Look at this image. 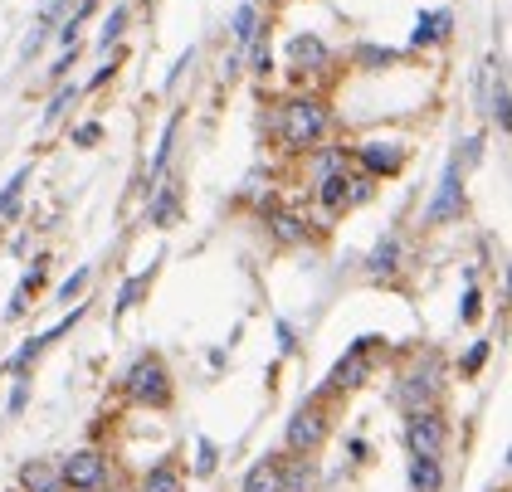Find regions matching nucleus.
<instances>
[{
    "label": "nucleus",
    "instance_id": "dca6fc26",
    "mask_svg": "<svg viewBox=\"0 0 512 492\" xmlns=\"http://www.w3.org/2000/svg\"><path fill=\"white\" fill-rule=\"evenodd\" d=\"M142 492H181V473H176V468H152Z\"/></svg>",
    "mask_w": 512,
    "mask_h": 492
},
{
    "label": "nucleus",
    "instance_id": "f03ea898",
    "mask_svg": "<svg viewBox=\"0 0 512 492\" xmlns=\"http://www.w3.org/2000/svg\"><path fill=\"white\" fill-rule=\"evenodd\" d=\"M127 385V395L137 400V405H166L171 400V380H166V366H161L157 356H142V361H132V371L122 376Z\"/></svg>",
    "mask_w": 512,
    "mask_h": 492
},
{
    "label": "nucleus",
    "instance_id": "4468645a",
    "mask_svg": "<svg viewBox=\"0 0 512 492\" xmlns=\"http://www.w3.org/2000/svg\"><path fill=\"white\" fill-rule=\"evenodd\" d=\"M317 186H322V205H327V210H342V205H347V186H352L347 171H332V176H322Z\"/></svg>",
    "mask_w": 512,
    "mask_h": 492
},
{
    "label": "nucleus",
    "instance_id": "6ab92c4d",
    "mask_svg": "<svg viewBox=\"0 0 512 492\" xmlns=\"http://www.w3.org/2000/svg\"><path fill=\"white\" fill-rule=\"evenodd\" d=\"M122 25H127V10L113 5V10H108V20H103V35H98V49H103V54H108V44H118Z\"/></svg>",
    "mask_w": 512,
    "mask_h": 492
},
{
    "label": "nucleus",
    "instance_id": "f8f14e48",
    "mask_svg": "<svg viewBox=\"0 0 512 492\" xmlns=\"http://www.w3.org/2000/svg\"><path fill=\"white\" fill-rule=\"evenodd\" d=\"M278 483H283L278 463H274V458H264V463H254V468H249V478H244V492H278Z\"/></svg>",
    "mask_w": 512,
    "mask_h": 492
},
{
    "label": "nucleus",
    "instance_id": "f3484780",
    "mask_svg": "<svg viewBox=\"0 0 512 492\" xmlns=\"http://www.w3.org/2000/svg\"><path fill=\"white\" fill-rule=\"evenodd\" d=\"M25 186H30V166H25V171H15V176H10V186L0 190V220L15 210V200H20V190Z\"/></svg>",
    "mask_w": 512,
    "mask_h": 492
},
{
    "label": "nucleus",
    "instance_id": "393cba45",
    "mask_svg": "<svg viewBox=\"0 0 512 492\" xmlns=\"http://www.w3.org/2000/svg\"><path fill=\"white\" fill-rule=\"evenodd\" d=\"M98 132H103L98 122H83L79 132H74V142H79V147H88V142H98Z\"/></svg>",
    "mask_w": 512,
    "mask_h": 492
},
{
    "label": "nucleus",
    "instance_id": "a878e982",
    "mask_svg": "<svg viewBox=\"0 0 512 492\" xmlns=\"http://www.w3.org/2000/svg\"><path fill=\"white\" fill-rule=\"evenodd\" d=\"M83 283H88V268H79V273H74V278H69V283H64V293H59V298H64V303H69V298H74V293H79Z\"/></svg>",
    "mask_w": 512,
    "mask_h": 492
},
{
    "label": "nucleus",
    "instance_id": "6e6552de",
    "mask_svg": "<svg viewBox=\"0 0 512 492\" xmlns=\"http://www.w3.org/2000/svg\"><path fill=\"white\" fill-rule=\"evenodd\" d=\"M454 210H459V161H449V171H444V181H439L430 220H444V215H454Z\"/></svg>",
    "mask_w": 512,
    "mask_h": 492
},
{
    "label": "nucleus",
    "instance_id": "20e7f679",
    "mask_svg": "<svg viewBox=\"0 0 512 492\" xmlns=\"http://www.w3.org/2000/svg\"><path fill=\"white\" fill-rule=\"evenodd\" d=\"M444 439H449V429H444V419L434 410H415L410 424H405V444H410V454L420 458H439L444 454Z\"/></svg>",
    "mask_w": 512,
    "mask_h": 492
},
{
    "label": "nucleus",
    "instance_id": "4be33fe9",
    "mask_svg": "<svg viewBox=\"0 0 512 492\" xmlns=\"http://www.w3.org/2000/svg\"><path fill=\"white\" fill-rule=\"evenodd\" d=\"M69 103H74V88H59V93H54V103L44 108V122H59V117H64V108H69Z\"/></svg>",
    "mask_w": 512,
    "mask_h": 492
},
{
    "label": "nucleus",
    "instance_id": "7ed1b4c3",
    "mask_svg": "<svg viewBox=\"0 0 512 492\" xmlns=\"http://www.w3.org/2000/svg\"><path fill=\"white\" fill-rule=\"evenodd\" d=\"M59 478H64V488H79V492L103 488V478H108V458L98 454V449H79V454H69L64 463H59Z\"/></svg>",
    "mask_w": 512,
    "mask_h": 492
},
{
    "label": "nucleus",
    "instance_id": "aec40b11",
    "mask_svg": "<svg viewBox=\"0 0 512 492\" xmlns=\"http://www.w3.org/2000/svg\"><path fill=\"white\" fill-rule=\"evenodd\" d=\"M274 234L283 239V244H298L308 229H303V220H298V215H288V210H283V215H274Z\"/></svg>",
    "mask_w": 512,
    "mask_h": 492
},
{
    "label": "nucleus",
    "instance_id": "ddd939ff",
    "mask_svg": "<svg viewBox=\"0 0 512 492\" xmlns=\"http://www.w3.org/2000/svg\"><path fill=\"white\" fill-rule=\"evenodd\" d=\"M395 268H400V239L386 234V239L376 244V254H371V273L381 278V273H395Z\"/></svg>",
    "mask_w": 512,
    "mask_h": 492
},
{
    "label": "nucleus",
    "instance_id": "bb28decb",
    "mask_svg": "<svg viewBox=\"0 0 512 492\" xmlns=\"http://www.w3.org/2000/svg\"><path fill=\"white\" fill-rule=\"evenodd\" d=\"M200 473H210V468H215V444H210V439H200V463H196Z\"/></svg>",
    "mask_w": 512,
    "mask_h": 492
},
{
    "label": "nucleus",
    "instance_id": "5701e85b",
    "mask_svg": "<svg viewBox=\"0 0 512 492\" xmlns=\"http://www.w3.org/2000/svg\"><path fill=\"white\" fill-rule=\"evenodd\" d=\"M493 117H498V127H508V83L498 78V93H493Z\"/></svg>",
    "mask_w": 512,
    "mask_h": 492
},
{
    "label": "nucleus",
    "instance_id": "7c9ffc66",
    "mask_svg": "<svg viewBox=\"0 0 512 492\" xmlns=\"http://www.w3.org/2000/svg\"><path fill=\"white\" fill-rule=\"evenodd\" d=\"M464 317H469V322L478 317V293H469V298H464Z\"/></svg>",
    "mask_w": 512,
    "mask_h": 492
},
{
    "label": "nucleus",
    "instance_id": "c85d7f7f",
    "mask_svg": "<svg viewBox=\"0 0 512 492\" xmlns=\"http://www.w3.org/2000/svg\"><path fill=\"white\" fill-rule=\"evenodd\" d=\"M483 356H488V341H478V346L469 351V371H478V366H483Z\"/></svg>",
    "mask_w": 512,
    "mask_h": 492
},
{
    "label": "nucleus",
    "instance_id": "0eeeda50",
    "mask_svg": "<svg viewBox=\"0 0 512 492\" xmlns=\"http://www.w3.org/2000/svg\"><path fill=\"white\" fill-rule=\"evenodd\" d=\"M20 492H64V478H59V468L30 458V463L20 468Z\"/></svg>",
    "mask_w": 512,
    "mask_h": 492
},
{
    "label": "nucleus",
    "instance_id": "c756f323",
    "mask_svg": "<svg viewBox=\"0 0 512 492\" xmlns=\"http://www.w3.org/2000/svg\"><path fill=\"white\" fill-rule=\"evenodd\" d=\"M254 74H269V49H264V44L254 49Z\"/></svg>",
    "mask_w": 512,
    "mask_h": 492
},
{
    "label": "nucleus",
    "instance_id": "412c9836",
    "mask_svg": "<svg viewBox=\"0 0 512 492\" xmlns=\"http://www.w3.org/2000/svg\"><path fill=\"white\" fill-rule=\"evenodd\" d=\"M171 215H176V190H166V195L152 200V220H157V225H166Z\"/></svg>",
    "mask_w": 512,
    "mask_h": 492
},
{
    "label": "nucleus",
    "instance_id": "2eb2a0df",
    "mask_svg": "<svg viewBox=\"0 0 512 492\" xmlns=\"http://www.w3.org/2000/svg\"><path fill=\"white\" fill-rule=\"evenodd\" d=\"M444 35H449V15H444V10L415 20V44H434V39H444Z\"/></svg>",
    "mask_w": 512,
    "mask_h": 492
},
{
    "label": "nucleus",
    "instance_id": "1a4fd4ad",
    "mask_svg": "<svg viewBox=\"0 0 512 492\" xmlns=\"http://www.w3.org/2000/svg\"><path fill=\"white\" fill-rule=\"evenodd\" d=\"M410 488L415 492H439L444 488V473H439V458H410Z\"/></svg>",
    "mask_w": 512,
    "mask_h": 492
},
{
    "label": "nucleus",
    "instance_id": "a211bd4d",
    "mask_svg": "<svg viewBox=\"0 0 512 492\" xmlns=\"http://www.w3.org/2000/svg\"><path fill=\"white\" fill-rule=\"evenodd\" d=\"M254 35H259V10H254V5H239L235 10V39L249 44Z\"/></svg>",
    "mask_w": 512,
    "mask_h": 492
},
{
    "label": "nucleus",
    "instance_id": "cd10ccee",
    "mask_svg": "<svg viewBox=\"0 0 512 492\" xmlns=\"http://www.w3.org/2000/svg\"><path fill=\"white\" fill-rule=\"evenodd\" d=\"M361 59H366V64H391L395 54L391 49H361Z\"/></svg>",
    "mask_w": 512,
    "mask_h": 492
},
{
    "label": "nucleus",
    "instance_id": "39448f33",
    "mask_svg": "<svg viewBox=\"0 0 512 492\" xmlns=\"http://www.w3.org/2000/svg\"><path fill=\"white\" fill-rule=\"evenodd\" d=\"M322 439H327V419L317 415V410H298V415L288 419V449H298V454H313Z\"/></svg>",
    "mask_w": 512,
    "mask_h": 492
},
{
    "label": "nucleus",
    "instance_id": "423d86ee",
    "mask_svg": "<svg viewBox=\"0 0 512 492\" xmlns=\"http://www.w3.org/2000/svg\"><path fill=\"white\" fill-rule=\"evenodd\" d=\"M288 59H293V64H298V69H327V59H332V54H327V44H322V39L317 35H293L288 39Z\"/></svg>",
    "mask_w": 512,
    "mask_h": 492
},
{
    "label": "nucleus",
    "instance_id": "f257e3e1",
    "mask_svg": "<svg viewBox=\"0 0 512 492\" xmlns=\"http://www.w3.org/2000/svg\"><path fill=\"white\" fill-rule=\"evenodd\" d=\"M322 137H327V113H322V103H313V98H293V103L278 108V142H283V147L303 152V147H317Z\"/></svg>",
    "mask_w": 512,
    "mask_h": 492
},
{
    "label": "nucleus",
    "instance_id": "9d476101",
    "mask_svg": "<svg viewBox=\"0 0 512 492\" xmlns=\"http://www.w3.org/2000/svg\"><path fill=\"white\" fill-rule=\"evenodd\" d=\"M366 346H371V337H361L352 346V356L347 361H337V371H332V385H356V380L366 376Z\"/></svg>",
    "mask_w": 512,
    "mask_h": 492
},
{
    "label": "nucleus",
    "instance_id": "9b49d317",
    "mask_svg": "<svg viewBox=\"0 0 512 492\" xmlns=\"http://www.w3.org/2000/svg\"><path fill=\"white\" fill-rule=\"evenodd\" d=\"M361 161H366V171H381V176H391V171H400V147H391V142H371L366 152H361Z\"/></svg>",
    "mask_w": 512,
    "mask_h": 492
},
{
    "label": "nucleus",
    "instance_id": "b1692460",
    "mask_svg": "<svg viewBox=\"0 0 512 492\" xmlns=\"http://www.w3.org/2000/svg\"><path fill=\"white\" fill-rule=\"evenodd\" d=\"M142 288H147V273H142V278H132V283L122 288V303H118V312H127V307L137 303V293H142Z\"/></svg>",
    "mask_w": 512,
    "mask_h": 492
}]
</instances>
